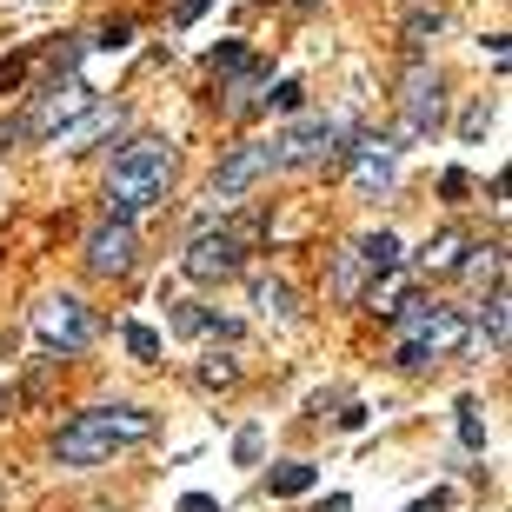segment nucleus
Returning a JSON list of instances; mask_svg holds the SVG:
<instances>
[{"label":"nucleus","mask_w":512,"mask_h":512,"mask_svg":"<svg viewBox=\"0 0 512 512\" xmlns=\"http://www.w3.org/2000/svg\"><path fill=\"white\" fill-rule=\"evenodd\" d=\"M114 127H120V107H100V100H94V107H80V114L67 120V127H60L54 140H60L67 153H87V147L100 140V133H114Z\"/></svg>","instance_id":"f8f14e48"},{"label":"nucleus","mask_w":512,"mask_h":512,"mask_svg":"<svg viewBox=\"0 0 512 512\" xmlns=\"http://www.w3.org/2000/svg\"><path fill=\"white\" fill-rule=\"evenodd\" d=\"M439 34H446V14H439V7H413V14H406V47H413V54Z\"/></svg>","instance_id":"a211bd4d"},{"label":"nucleus","mask_w":512,"mask_h":512,"mask_svg":"<svg viewBox=\"0 0 512 512\" xmlns=\"http://www.w3.org/2000/svg\"><path fill=\"white\" fill-rule=\"evenodd\" d=\"M340 153H353V187H360V193H386V187H393V167H399L393 140L366 133V140H353V147H340Z\"/></svg>","instance_id":"9d476101"},{"label":"nucleus","mask_w":512,"mask_h":512,"mask_svg":"<svg viewBox=\"0 0 512 512\" xmlns=\"http://www.w3.org/2000/svg\"><path fill=\"white\" fill-rule=\"evenodd\" d=\"M300 107H306V87H300V80H280V87L266 94V114H300Z\"/></svg>","instance_id":"4be33fe9"},{"label":"nucleus","mask_w":512,"mask_h":512,"mask_svg":"<svg viewBox=\"0 0 512 512\" xmlns=\"http://www.w3.org/2000/svg\"><path fill=\"white\" fill-rule=\"evenodd\" d=\"M486 273H499V247H486V260H473V266H466V280H486Z\"/></svg>","instance_id":"c85d7f7f"},{"label":"nucleus","mask_w":512,"mask_h":512,"mask_svg":"<svg viewBox=\"0 0 512 512\" xmlns=\"http://www.w3.org/2000/svg\"><path fill=\"white\" fill-rule=\"evenodd\" d=\"M127 353L133 360H160V333L153 326H127Z\"/></svg>","instance_id":"a878e982"},{"label":"nucleus","mask_w":512,"mask_h":512,"mask_svg":"<svg viewBox=\"0 0 512 512\" xmlns=\"http://www.w3.org/2000/svg\"><path fill=\"white\" fill-rule=\"evenodd\" d=\"M353 260H360V273H373V280H386V273H399V233H366L360 247H353Z\"/></svg>","instance_id":"ddd939ff"},{"label":"nucleus","mask_w":512,"mask_h":512,"mask_svg":"<svg viewBox=\"0 0 512 512\" xmlns=\"http://www.w3.org/2000/svg\"><path fill=\"white\" fill-rule=\"evenodd\" d=\"M133 260H140V233H133V220H100L94 233H87V266H94L100 280H127Z\"/></svg>","instance_id":"1a4fd4ad"},{"label":"nucleus","mask_w":512,"mask_h":512,"mask_svg":"<svg viewBox=\"0 0 512 512\" xmlns=\"http://www.w3.org/2000/svg\"><path fill=\"white\" fill-rule=\"evenodd\" d=\"M399 320H406V346H399V366L419 373L426 360H446L466 346V320H459V306H439V300H406L399 306Z\"/></svg>","instance_id":"7ed1b4c3"},{"label":"nucleus","mask_w":512,"mask_h":512,"mask_svg":"<svg viewBox=\"0 0 512 512\" xmlns=\"http://www.w3.org/2000/svg\"><path fill=\"white\" fill-rule=\"evenodd\" d=\"M253 227H200L193 233V247H187V280H227V273H240V253H247Z\"/></svg>","instance_id":"423d86ee"},{"label":"nucleus","mask_w":512,"mask_h":512,"mask_svg":"<svg viewBox=\"0 0 512 512\" xmlns=\"http://www.w3.org/2000/svg\"><path fill=\"white\" fill-rule=\"evenodd\" d=\"M406 512H453V493H446V486H439V493H419Z\"/></svg>","instance_id":"bb28decb"},{"label":"nucleus","mask_w":512,"mask_h":512,"mask_svg":"<svg viewBox=\"0 0 512 512\" xmlns=\"http://www.w3.org/2000/svg\"><path fill=\"white\" fill-rule=\"evenodd\" d=\"M479 346L486 353H506V286H493V300L479 313Z\"/></svg>","instance_id":"dca6fc26"},{"label":"nucleus","mask_w":512,"mask_h":512,"mask_svg":"<svg viewBox=\"0 0 512 512\" xmlns=\"http://www.w3.org/2000/svg\"><path fill=\"white\" fill-rule=\"evenodd\" d=\"M313 466H306V459H286V466H273V473H266V486H273V499H300V493H313Z\"/></svg>","instance_id":"2eb2a0df"},{"label":"nucleus","mask_w":512,"mask_h":512,"mask_svg":"<svg viewBox=\"0 0 512 512\" xmlns=\"http://www.w3.org/2000/svg\"><path fill=\"white\" fill-rule=\"evenodd\" d=\"M173 333L200 340V333H227V326H220V313H207V306H173Z\"/></svg>","instance_id":"6ab92c4d"},{"label":"nucleus","mask_w":512,"mask_h":512,"mask_svg":"<svg viewBox=\"0 0 512 512\" xmlns=\"http://www.w3.org/2000/svg\"><path fill=\"white\" fill-rule=\"evenodd\" d=\"M266 173H273L266 147H233L227 160H220V173H213V187H207V220H213V213H233L266 180Z\"/></svg>","instance_id":"39448f33"},{"label":"nucleus","mask_w":512,"mask_h":512,"mask_svg":"<svg viewBox=\"0 0 512 512\" xmlns=\"http://www.w3.org/2000/svg\"><path fill=\"white\" fill-rule=\"evenodd\" d=\"M486 127H493V100H473L459 114V140H486Z\"/></svg>","instance_id":"5701e85b"},{"label":"nucleus","mask_w":512,"mask_h":512,"mask_svg":"<svg viewBox=\"0 0 512 512\" xmlns=\"http://www.w3.org/2000/svg\"><path fill=\"white\" fill-rule=\"evenodd\" d=\"M459 253H466V233L446 227V233H433V240H426V247L413 253V266H419V273H453Z\"/></svg>","instance_id":"4468645a"},{"label":"nucleus","mask_w":512,"mask_h":512,"mask_svg":"<svg viewBox=\"0 0 512 512\" xmlns=\"http://www.w3.org/2000/svg\"><path fill=\"white\" fill-rule=\"evenodd\" d=\"M173 512H220V499H207V493H187Z\"/></svg>","instance_id":"c756f323"},{"label":"nucleus","mask_w":512,"mask_h":512,"mask_svg":"<svg viewBox=\"0 0 512 512\" xmlns=\"http://www.w3.org/2000/svg\"><path fill=\"white\" fill-rule=\"evenodd\" d=\"M340 140H346V120H333V114H300L293 127L273 133L266 160H273V167H320L326 153H340Z\"/></svg>","instance_id":"20e7f679"},{"label":"nucleus","mask_w":512,"mask_h":512,"mask_svg":"<svg viewBox=\"0 0 512 512\" xmlns=\"http://www.w3.org/2000/svg\"><path fill=\"white\" fill-rule=\"evenodd\" d=\"M147 433H153V413H140V406H94V413H74L54 433V459L87 473V466H107L120 446H140Z\"/></svg>","instance_id":"f03ea898"},{"label":"nucleus","mask_w":512,"mask_h":512,"mask_svg":"<svg viewBox=\"0 0 512 512\" xmlns=\"http://www.w3.org/2000/svg\"><path fill=\"white\" fill-rule=\"evenodd\" d=\"M253 306L266 320H293V286L286 280H253Z\"/></svg>","instance_id":"f3484780"},{"label":"nucleus","mask_w":512,"mask_h":512,"mask_svg":"<svg viewBox=\"0 0 512 512\" xmlns=\"http://www.w3.org/2000/svg\"><path fill=\"white\" fill-rule=\"evenodd\" d=\"M459 439H466L473 453H486V426H479V406H473V399H459Z\"/></svg>","instance_id":"b1692460"},{"label":"nucleus","mask_w":512,"mask_h":512,"mask_svg":"<svg viewBox=\"0 0 512 512\" xmlns=\"http://www.w3.org/2000/svg\"><path fill=\"white\" fill-rule=\"evenodd\" d=\"M260 453H266V433H260V426H240V439H233V459H240V466H260Z\"/></svg>","instance_id":"393cba45"},{"label":"nucleus","mask_w":512,"mask_h":512,"mask_svg":"<svg viewBox=\"0 0 512 512\" xmlns=\"http://www.w3.org/2000/svg\"><path fill=\"white\" fill-rule=\"evenodd\" d=\"M167 187H173V140L140 133V140L120 147L114 173H107V213L114 220H140V213L167 207Z\"/></svg>","instance_id":"f257e3e1"},{"label":"nucleus","mask_w":512,"mask_h":512,"mask_svg":"<svg viewBox=\"0 0 512 512\" xmlns=\"http://www.w3.org/2000/svg\"><path fill=\"white\" fill-rule=\"evenodd\" d=\"M406 140H426V133L439 127V114H446V94H439V74H426V67H413L406 74Z\"/></svg>","instance_id":"9b49d317"},{"label":"nucleus","mask_w":512,"mask_h":512,"mask_svg":"<svg viewBox=\"0 0 512 512\" xmlns=\"http://www.w3.org/2000/svg\"><path fill=\"white\" fill-rule=\"evenodd\" d=\"M366 306H373V313H399V306H406V286H399V273H386V286L373 280V293H366Z\"/></svg>","instance_id":"412c9836"},{"label":"nucleus","mask_w":512,"mask_h":512,"mask_svg":"<svg viewBox=\"0 0 512 512\" xmlns=\"http://www.w3.org/2000/svg\"><path fill=\"white\" fill-rule=\"evenodd\" d=\"M200 14H207V0H180V7H173V20H180V27H193Z\"/></svg>","instance_id":"7c9ffc66"},{"label":"nucleus","mask_w":512,"mask_h":512,"mask_svg":"<svg viewBox=\"0 0 512 512\" xmlns=\"http://www.w3.org/2000/svg\"><path fill=\"white\" fill-rule=\"evenodd\" d=\"M213 67H227V74H233V67H247V47H233V40H227V47H213Z\"/></svg>","instance_id":"cd10ccee"},{"label":"nucleus","mask_w":512,"mask_h":512,"mask_svg":"<svg viewBox=\"0 0 512 512\" xmlns=\"http://www.w3.org/2000/svg\"><path fill=\"white\" fill-rule=\"evenodd\" d=\"M193 380L207 386V393H227V386L240 380V366H233V360H220V353H213V360H200V366H193Z\"/></svg>","instance_id":"aec40b11"},{"label":"nucleus","mask_w":512,"mask_h":512,"mask_svg":"<svg viewBox=\"0 0 512 512\" xmlns=\"http://www.w3.org/2000/svg\"><path fill=\"white\" fill-rule=\"evenodd\" d=\"M34 326H40V340L60 346V353H87V346H94V313H87L74 293H54V300H40Z\"/></svg>","instance_id":"6e6552de"},{"label":"nucleus","mask_w":512,"mask_h":512,"mask_svg":"<svg viewBox=\"0 0 512 512\" xmlns=\"http://www.w3.org/2000/svg\"><path fill=\"white\" fill-rule=\"evenodd\" d=\"M80 107H94V87H87V80H74V74H67V80H60V87H47V94L34 100V114H27V120H20V127H14V140H54V133H60V127H67V120L80 114Z\"/></svg>","instance_id":"0eeeda50"}]
</instances>
